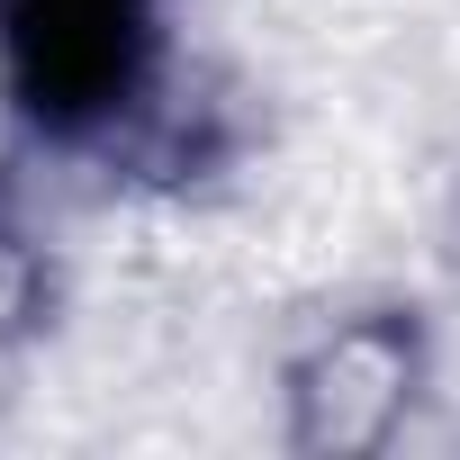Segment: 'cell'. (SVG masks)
Here are the masks:
<instances>
[{
	"label": "cell",
	"mask_w": 460,
	"mask_h": 460,
	"mask_svg": "<svg viewBox=\"0 0 460 460\" xmlns=\"http://www.w3.org/2000/svg\"><path fill=\"white\" fill-rule=\"evenodd\" d=\"M154 0H0V64L37 127L82 136L145 91Z\"/></svg>",
	"instance_id": "1"
},
{
	"label": "cell",
	"mask_w": 460,
	"mask_h": 460,
	"mask_svg": "<svg viewBox=\"0 0 460 460\" xmlns=\"http://www.w3.org/2000/svg\"><path fill=\"white\" fill-rule=\"evenodd\" d=\"M406 334L397 325H352L298 370V433L307 442H379L397 397H406Z\"/></svg>",
	"instance_id": "2"
}]
</instances>
